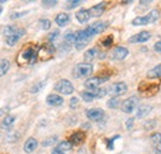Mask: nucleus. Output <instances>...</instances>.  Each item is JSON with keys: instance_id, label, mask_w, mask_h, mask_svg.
<instances>
[{"instance_id": "29", "label": "nucleus", "mask_w": 161, "mask_h": 154, "mask_svg": "<svg viewBox=\"0 0 161 154\" xmlns=\"http://www.w3.org/2000/svg\"><path fill=\"white\" fill-rule=\"evenodd\" d=\"M15 31H16V27H14V26H5L4 27V35L6 36V38L13 36L15 33Z\"/></svg>"}, {"instance_id": "7", "label": "nucleus", "mask_w": 161, "mask_h": 154, "mask_svg": "<svg viewBox=\"0 0 161 154\" xmlns=\"http://www.w3.org/2000/svg\"><path fill=\"white\" fill-rule=\"evenodd\" d=\"M138 101H139V99L136 96L128 97V99L124 100L123 104H121V111L125 112V114H131V112L135 110V107H136V105H138Z\"/></svg>"}, {"instance_id": "4", "label": "nucleus", "mask_w": 161, "mask_h": 154, "mask_svg": "<svg viewBox=\"0 0 161 154\" xmlns=\"http://www.w3.org/2000/svg\"><path fill=\"white\" fill-rule=\"evenodd\" d=\"M92 72H93V65L91 63L86 62V63H80V64L76 65L73 74L76 78H84L88 77L89 74H92Z\"/></svg>"}, {"instance_id": "12", "label": "nucleus", "mask_w": 161, "mask_h": 154, "mask_svg": "<svg viewBox=\"0 0 161 154\" xmlns=\"http://www.w3.org/2000/svg\"><path fill=\"white\" fill-rule=\"evenodd\" d=\"M150 37H151V33H150L149 31H141L139 33L131 36V37L129 38V42H130V43H144V42L149 41Z\"/></svg>"}, {"instance_id": "41", "label": "nucleus", "mask_w": 161, "mask_h": 154, "mask_svg": "<svg viewBox=\"0 0 161 154\" xmlns=\"http://www.w3.org/2000/svg\"><path fill=\"white\" fill-rule=\"evenodd\" d=\"M154 49H155L156 52L161 53V41H159V42H156V43H155V46H154Z\"/></svg>"}, {"instance_id": "1", "label": "nucleus", "mask_w": 161, "mask_h": 154, "mask_svg": "<svg viewBox=\"0 0 161 154\" xmlns=\"http://www.w3.org/2000/svg\"><path fill=\"white\" fill-rule=\"evenodd\" d=\"M159 18H160L159 11L158 10H153L146 16H139V18L134 19L133 20V25L134 26H144V25H147V23H154V22L158 21Z\"/></svg>"}, {"instance_id": "43", "label": "nucleus", "mask_w": 161, "mask_h": 154, "mask_svg": "<svg viewBox=\"0 0 161 154\" xmlns=\"http://www.w3.org/2000/svg\"><path fill=\"white\" fill-rule=\"evenodd\" d=\"M51 154H64L63 152H61L60 149H57V148H53V151H52V153Z\"/></svg>"}, {"instance_id": "16", "label": "nucleus", "mask_w": 161, "mask_h": 154, "mask_svg": "<svg viewBox=\"0 0 161 154\" xmlns=\"http://www.w3.org/2000/svg\"><path fill=\"white\" fill-rule=\"evenodd\" d=\"M24 35H25V30H22V28H16L15 33H14L13 36H10V37L6 38V44H8V46H14V44H16L18 41L20 39V37L24 36Z\"/></svg>"}, {"instance_id": "13", "label": "nucleus", "mask_w": 161, "mask_h": 154, "mask_svg": "<svg viewBox=\"0 0 161 154\" xmlns=\"http://www.w3.org/2000/svg\"><path fill=\"white\" fill-rule=\"evenodd\" d=\"M150 141L151 144L154 147V152L155 154H161V133L155 132L150 136Z\"/></svg>"}, {"instance_id": "10", "label": "nucleus", "mask_w": 161, "mask_h": 154, "mask_svg": "<svg viewBox=\"0 0 161 154\" xmlns=\"http://www.w3.org/2000/svg\"><path fill=\"white\" fill-rule=\"evenodd\" d=\"M108 78H101V77H93L89 78L84 81V86L88 89V90H94V89H98L101 86V84H103Z\"/></svg>"}, {"instance_id": "18", "label": "nucleus", "mask_w": 161, "mask_h": 154, "mask_svg": "<svg viewBox=\"0 0 161 154\" xmlns=\"http://www.w3.org/2000/svg\"><path fill=\"white\" fill-rule=\"evenodd\" d=\"M92 16H91V13H89V10H87V9H80V11H77L76 13V19L77 21L80 22V23H86V22H88V20L91 19Z\"/></svg>"}, {"instance_id": "24", "label": "nucleus", "mask_w": 161, "mask_h": 154, "mask_svg": "<svg viewBox=\"0 0 161 154\" xmlns=\"http://www.w3.org/2000/svg\"><path fill=\"white\" fill-rule=\"evenodd\" d=\"M72 147H73V144L69 142V141H62L60 142L58 144H57V149H60L61 152H63V153H66V152H68V151H71L72 149Z\"/></svg>"}, {"instance_id": "5", "label": "nucleus", "mask_w": 161, "mask_h": 154, "mask_svg": "<svg viewBox=\"0 0 161 154\" xmlns=\"http://www.w3.org/2000/svg\"><path fill=\"white\" fill-rule=\"evenodd\" d=\"M107 94V90L105 89H94V90H89V91H83L82 93V97L86 102H92L94 99H101Z\"/></svg>"}, {"instance_id": "37", "label": "nucleus", "mask_w": 161, "mask_h": 154, "mask_svg": "<svg viewBox=\"0 0 161 154\" xmlns=\"http://www.w3.org/2000/svg\"><path fill=\"white\" fill-rule=\"evenodd\" d=\"M112 43H113V36H108L107 38L103 39V46L104 47H109V46H112Z\"/></svg>"}, {"instance_id": "20", "label": "nucleus", "mask_w": 161, "mask_h": 154, "mask_svg": "<svg viewBox=\"0 0 161 154\" xmlns=\"http://www.w3.org/2000/svg\"><path fill=\"white\" fill-rule=\"evenodd\" d=\"M55 22H56L60 27H64V26H67L68 22H69V15L66 14V13H61V14H58V15L56 16Z\"/></svg>"}, {"instance_id": "6", "label": "nucleus", "mask_w": 161, "mask_h": 154, "mask_svg": "<svg viewBox=\"0 0 161 154\" xmlns=\"http://www.w3.org/2000/svg\"><path fill=\"white\" fill-rule=\"evenodd\" d=\"M91 38H92V37L86 32V30L78 31V32L76 33V39H75V46H76V48H77V49H83V48L87 46V43L89 42Z\"/></svg>"}, {"instance_id": "3", "label": "nucleus", "mask_w": 161, "mask_h": 154, "mask_svg": "<svg viewBox=\"0 0 161 154\" xmlns=\"http://www.w3.org/2000/svg\"><path fill=\"white\" fill-rule=\"evenodd\" d=\"M55 90L58 91L60 94H63V95H71L73 91H75V88L72 85V83L67 79H61L56 83L55 85Z\"/></svg>"}, {"instance_id": "2", "label": "nucleus", "mask_w": 161, "mask_h": 154, "mask_svg": "<svg viewBox=\"0 0 161 154\" xmlns=\"http://www.w3.org/2000/svg\"><path fill=\"white\" fill-rule=\"evenodd\" d=\"M39 58V51H36V48L34 47H27L25 49H22L19 56V60L21 62H29V63H35Z\"/></svg>"}, {"instance_id": "23", "label": "nucleus", "mask_w": 161, "mask_h": 154, "mask_svg": "<svg viewBox=\"0 0 161 154\" xmlns=\"http://www.w3.org/2000/svg\"><path fill=\"white\" fill-rule=\"evenodd\" d=\"M14 122H15V116H11V115L5 116L3 118V121H1V127L3 128H9V127H11L14 125Z\"/></svg>"}, {"instance_id": "21", "label": "nucleus", "mask_w": 161, "mask_h": 154, "mask_svg": "<svg viewBox=\"0 0 161 154\" xmlns=\"http://www.w3.org/2000/svg\"><path fill=\"white\" fill-rule=\"evenodd\" d=\"M84 138H86V135H84V132H76V133H73V135L69 137V142L73 144V146H77V144H80L83 141H84Z\"/></svg>"}, {"instance_id": "19", "label": "nucleus", "mask_w": 161, "mask_h": 154, "mask_svg": "<svg viewBox=\"0 0 161 154\" xmlns=\"http://www.w3.org/2000/svg\"><path fill=\"white\" fill-rule=\"evenodd\" d=\"M37 146H39V143H37V141L35 139V138H29L26 142H25V144H24V151L26 152V153H32L36 148H37Z\"/></svg>"}, {"instance_id": "9", "label": "nucleus", "mask_w": 161, "mask_h": 154, "mask_svg": "<svg viewBox=\"0 0 161 154\" xmlns=\"http://www.w3.org/2000/svg\"><path fill=\"white\" fill-rule=\"evenodd\" d=\"M128 90V85L124 83V81H119V83H114L110 89H109V94L112 96L117 97V96H120L123 94H125Z\"/></svg>"}, {"instance_id": "40", "label": "nucleus", "mask_w": 161, "mask_h": 154, "mask_svg": "<svg viewBox=\"0 0 161 154\" xmlns=\"http://www.w3.org/2000/svg\"><path fill=\"white\" fill-rule=\"evenodd\" d=\"M69 105H71V107H72V109H75V107L78 105V97H72V99H71V104H69Z\"/></svg>"}, {"instance_id": "36", "label": "nucleus", "mask_w": 161, "mask_h": 154, "mask_svg": "<svg viewBox=\"0 0 161 154\" xmlns=\"http://www.w3.org/2000/svg\"><path fill=\"white\" fill-rule=\"evenodd\" d=\"M27 14V11H21V13H14V14H11L10 15V19L11 20H15V19H19L21 16H25Z\"/></svg>"}, {"instance_id": "11", "label": "nucleus", "mask_w": 161, "mask_h": 154, "mask_svg": "<svg viewBox=\"0 0 161 154\" xmlns=\"http://www.w3.org/2000/svg\"><path fill=\"white\" fill-rule=\"evenodd\" d=\"M86 115H87V117H88L91 121L98 122V121H102V120L104 118L105 114H104V111H103L102 109H89V110H87Z\"/></svg>"}, {"instance_id": "27", "label": "nucleus", "mask_w": 161, "mask_h": 154, "mask_svg": "<svg viewBox=\"0 0 161 154\" xmlns=\"http://www.w3.org/2000/svg\"><path fill=\"white\" fill-rule=\"evenodd\" d=\"M97 54H98L97 48H91V49H88V51L84 53V59H86L87 62H91V60H93L94 58L97 57Z\"/></svg>"}, {"instance_id": "42", "label": "nucleus", "mask_w": 161, "mask_h": 154, "mask_svg": "<svg viewBox=\"0 0 161 154\" xmlns=\"http://www.w3.org/2000/svg\"><path fill=\"white\" fill-rule=\"evenodd\" d=\"M133 123H134V118H129L128 120V122H126V128H131V126H133Z\"/></svg>"}, {"instance_id": "26", "label": "nucleus", "mask_w": 161, "mask_h": 154, "mask_svg": "<svg viewBox=\"0 0 161 154\" xmlns=\"http://www.w3.org/2000/svg\"><path fill=\"white\" fill-rule=\"evenodd\" d=\"M9 68H10V62L8 59H3L0 62V77H3L4 74H6L8 70H9Z\"/></svg>"}, {"instance_id": "44", "label": "nucleus", "mask_w": 161, "mask_h": 154, "mask_svg": "<svg viewBox=\"0 0 161 154\" xmlns=\"http://www.w3.org/2000/svg\"><path fill=\"white\" fill-rule=\"evenodd\" d=\"M1 13H3V8H1V5H0V15H1Z\"/></svg>"}, {"instance_id": "8", "label": "nucleus", "mask_w": 161, "mask_h": 154, "mask_svg": "<svg viewBox=\"0 0 161 154\" xmlns=\"http://www.w3.org/2000/svg\"><path fill=\"white\" fill-rule=\"evenodd\" d=\"M107 27H108V23H107V22H94L93 25H89V26L86 28V32H87L91 37H93V36H96V35L103 32Z\"/></svg>"}, {"instance_id": "15", "label": "nucleus", "mask_w": 161, "mask_h": 154, "mask_svg": "<svg viewBox=\"0 0 161 154\" xmlns=\"http://www.w3.org/2000/svg\"><path fill=\"white\" fill-rule=\"evenodd\" d=\"M105 6H107V4H105L104 1H102L99 4L92 6V8L89 9L91 16H93V18H99L101 15H103V13L105 11Z\"/></svg>"}, {"instance_id": "30", "label": "nucleus", "mask_w": 161, "mask_h": 154, "mask_svg": "<svg viewBox=\"0 0 161 154\" xmlns=\"http://www.w3.org/2000/svg\"><path fill=\"white\" fill-rule=\"evenodd\" d=\"M39 23H40L41 28L45 30V31H47V30L51 28V21H50L48 19H41Z\"/></svg>"}, {"instance_id": "14", "label": "nucleus", "mask_w": 161, "mask_h": 154, "mask_svg": "<svg viewBox=\"0 0 161 154\" xmlns=\"http://www.w3.org/2000/svg\"><path fill=\"white\" fill-rule=\"evenodd\" d=\"M129 54V51H128V48H125V47H115L114 49H113V53H112V57L113 59H117V60H123L124 58L126 57Z\"/></svg>"}, {"instance_id": "35", "label": "nucleus", "mask_w": 161, "mask_h": 154, "mask_svg": "<svg viewBox=\"0 0 161 154\" xmlns=\"http://www.w3.org/2000/svg\"><path fill=\"white\" fill-rule=\"evenodd\" d=\"M58 36H60V31H53L52 33H50V35H48V41H50V43H52Z\"/></svg>"}, {"instance_id": "25", "label": "nucleus", "mask_w": 161, "mask_h": 154, "mask_svg": "<svg viewBox=\"0 0 161 154\" xmlns=\"http://www.w3.org/2000/svg\"><path fill=\"white\" fill-rule=\"evenodd\" d=\"M151 110H153V107L150 105H141V106H139V109H138L136 116L138 117H144V116L149 115Z\"/></svg>"}, {"instance_id": "22", "label": "nucleus", "mask_w": 161, "mask_h": 154, "mask_svg": "<svg viewBox=\"0 0 161 154\" xmlns=\"http://www.w3.org/2000/svg\"><path fill=\"white\" fill-rule=\"evenodd\" d=\"M147 78H150V79H159V78H161V64H158L156 67L150 69L147 72Z\"/></svg>"}, {"instance_id": "38", "label": "nucleus", "mask_w": 161, "mask_h": 154, "mask_svg": "<svg viewBox=\"0 0 161 154\" xmlns=\"http://www.w3.org/2000/svg\"><path fill=\"white\" fill-rule=\"evenodd\" d=\"M117 138H119V136H115L114 138H112V139H108V144H107V148H108L109 151H112V149L114 148V139H117Z\"/></svg>"}, {"instance_id": "39", "label": "nucleus", "mask_w": 161, "mask_h": 154, "mask_svg": "<svg viewBox=\"0 0 161 154\" xmlns=\"http://www.w3.org/2000/svg\"><path fill=\"white\" fill-rule=\"evenodd\" d=\"M45 85V83H40V84H37V85H35L32 89H31V93H39L41 90V88Z\"/></svg>"}, {"instance_id": "28", "label": "nucleus", "mask_w": 161, "mask_h": 154, "mask_svg": "<svg viewBox=\"0 0 161 154\" xmlns=\"http://www.w3.org/2000/svg\"><path fill=\"white\" fill-rule=\"evenodd\" d=\"M56 142H57V137H56V136H52V137L46 138V139L42 142V146H43V147H50V146L55 144Z\"/></svg>"}, {"instance_id": "17", "label": "nucleus", "mask_w": 161, "mask_h": 154, "mask_svg": "<svg viewBox=\"0 0 161 154\" xmlns=\"http://www.w3.org/2000/svg\"><path fill=\"white\" fill-rule=\"evenodd\" d=\"M63 97L57 95V94H50L48 96L46 97V102L50 106H61L63 104Z\"/></svg>"}, {"instance_id": "31", "label": "nucleus", "mask_w": 161, "mask_h": 154, "mask_svg": "<svg viewBox=\"0 0 161 154\" xmlns=\"http://www.w3.org/2000/svg\"><path fill=\"white\" fill-rule=\"evenodd\" d=\"M107 105H108V107H110V109H117V107H119L120 101H119L117 97H113V99H110V100L107 102Z\"/></svg>"}, {"instance_id": "33", "label": "nucleus", "mask_w": 161, "mask_h": 154, "mask_svg": "<svg viewBox=\"0 0 161 154\" xmlns=\"http://www.w3.org/2000/svg\"><path fill=\"white\" fill-rule=\"evenodd\" d=\"M80 4H82L80 0H71V1H67L66 8H67V9H73V8L78 6V5H80Z\"/></svg>"}, {"instance_id": "32", "label": "nucleus", "mask_w": 161, "mask_h": 154, "mask_svg": "<svg viewBox=\"0 0 161 154\" xmlns=\"http://www.w3.org/2000/svg\"><path fill=\"white\" fill-rule=\"evenodd\" d=\"M75 39H76V33H73V32L67 33V35L64 36V42H66L67 44H72V43H75Z\"/></svg>"}, {"instance_id": "34", "label": "nucleus", "mask_w": 161, "mask_h": 154, "mask_svg": "<svg viewBox=\"0 0 161 154\" xmlns=\"http://www.w3.org/2000/svg\"><path fill=\"white\" fill-rule=\"evenodd\" d=\"M42 5L45 8H52V6L57 5V1L56 0H45V1H42Z\"/></svg>"}]
</instances>
